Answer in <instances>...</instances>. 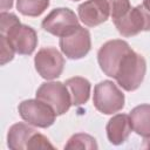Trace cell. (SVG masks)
Segmentation results:
<instances>
[{
    "label": "cell",
    "mask_w": 150,
    "mask_h": 150,
    "mask_svg": "<svg viewBox=\"0 0 150 150\" xmlns=\"http://www.w3.org/2000/svg\"><path fill=\"white\" fill-rule=\"evenodd\" d=\"M146 71V61L145 59L132 50L131 48L123 55L116 74L115 80L117 84L127 91L136 90L144 80Z\"/></svg>",
    "instance_id": "6da1fadb"
},
{
    "label": "cell",
    "mask_w": 150,
    "mask_h": 150,
    "mask_svg": "<svg viewBox=\"0 0 150 150\" xmlns=\"http://www.w3.org/2000/svg\"><path fill=\"white\" fill-rule=\"evenodd\" d=\"M125 102L122 90L110 80L98 82L94 88L93 103L102 114L111 115L123 109Z\"/></svg>",
    "instance_id": "7a4b0ae2"
},
{
    "label": "cell",
    "mask_w": 150,
    "mask_h": 150,
    "mask_svg": "<svg viewBox=\"0 0 150 150\" xmlns=\"http://www.w3.org/2000/svg\"><path fill=\"white\" fill-rule=\"evenodd\" d=\"M18 110L25 122L38 128H48L53 125L57 116L50 105L39 98L22 101L19 104Z\"/></svg>",
    "instance_id": "3957f363"
},
{
    "label": "cell",
    "mask_w": 150,
    "mask_h": 150,
    "mask_svg": "<svg viewBox=\"0 0 150 150\" xmlns=\"http://www.w3.org/2000/svg\"><path fill=\"white\" fill-rule=\"evenodd\" d=\"M36 98L53 108L56 115L66 114L71 105V97L66 83L50 81L42 83L36 90Z\"/></svg>",
    "instance_id": "277c9868"
},
{
    "label": "cell",
    "mask_w": 150,
    "mask_h": 150,
    "mask_svg": "<svg viewBox=\"0 0 150 150\" xmlns=\"http://www.w3.org/2000/svg\"><path fill=\"white\" fill-rule=\"evenodd\" d=\"M0 35L5 36L15 53L20 55H30L38 46V34L34 28L21 22L15 23L8 29L0 30Z\"/></svg>",
    "instance_id": "5b68a950"
},
{
    "label": "cell",
    "mask_w": 150,
    "mask_h": 150,
    "mask_svg": "<svg viewBox=\"0 0 150 150\" xmlns=\"http://www.w3.org/2000/svg\"><path fill=\"white\" fill-rule=\"evenodd\" d=\"M131 47L127 41L120 39L109 40L103 43L97 52V61L101 70L107 76L114 79L123 55Z\"/></svg>",
    "instance_id": "8992f818"
},
{
    "label": "cell",
    "mask_w": 150,
    "mask_h": 150,
    "mask_svg": "<svg viewBox=\"0 0 150 150\" xmlns=\"http://www.w3.org/2000/svg\"><path fill=\"white\" fill-rule=\"evenodd\" d=\"M41 26L52 35L61 38L75 30L80 26V23L76 14L71 9L60 7L53 9L42 20Z\"/></svg>",
    "instance_id": "52a82bcc"
},
{
    "label": "cell",
    "mask_w": 150,
    "mask_h": 150,
    "mask_svg": "<svg viewBox=\"0 0 150 150\" xmlns=\"http://www.w3.org/2000/svg\"><path fill=\"white\" fill-rule=\"evenodd\" d=\"M61 52L70 60L84 57L91 48L90 33L87 28L79 26L71 33L61 36L59 41Z\"/></svg>",
    "instance_id": "ba28073f"
},
{
    "label": "cell",
    "mask_w": 150,
    "mask_h": 150,
    "mask_svg": "<svg viewBox=\"0 0 150 150\" xmlns=\"http://www.w3.org/2000/svg\"><path fill=\"white\" fill-rule=\"evenodd\" d=\"M34 64L38 74L42 79L54 80L62 74L64 59L56 48L43 47L36 53L34 57Z\"/></svg>",
    "instance_id": "9c48e42d"
},
{
    "label": "cell",
    "mask_w": 150,
    "mask_h": 150,
    "mask_svg": "<svg viewBox=\"0 0 150 150\" xmlns=\"http://www.w3.org/2000/svg\"><path fill=\"white\" fill-rule=\"evenodd\" d=\"M79 19L88 27L98 26L110 16V8L105 0H87L77 7Z\"/></svg>",
    "instance_id": "30bf717a"
},
{
    "label": "cell",
    "mask_w": 150,
    "mask_h": 150,
    "mask_svg": "<svg viewBox=\"0 0 150 150\" xmlns=\"http://www.w3.org/2000/svg\"><path fill=\"white\" fill-rule=\"evenodd\" d=\"M112 22L116 26L118 33L125 38L137 35L139 32L145 30L146 27V21L142 12L141 5L131 7L125 14L114 20Z\"/></svg>",
    "instance_id": "8fae6325"
},
{
    "label": "cell",
    "mask_w": 150,
    "mask_h": 150,
    "mask_svg": "<svg viewBox=\"0 0 150 150\" xmlns=\"http://www.w3.org/2000/svg\"><path fill=\"white\" fill-rule=\"evenodd\" d=\"M131 129H132V125H131L129 115L117 114L112 116L107 123V127H105L107 137L111 144L120 145L128 139L131 132Z\"/></svg>",
    "instance_id": "7c38bea8"
},
{
    "label": "cell",
    "mask_w": 150,
    "mask_h": 150,
    "mask_svg": "<svg viewBox=\"0 0 150 150\" xmlns=\"http://www.w3.org/2000/svg\"><path fill=\"white\" fill-rule=\"evenodd\" d=\"M36 130L26 123L19 122L13 124L7 134V145L13 150H28L29 142Z\"/></svg>",
    "instance_id": "4fadbf2b"
},
{
    "label": "cell",
    "mask_w": 150,
    "mask_h": 150,
    "mask_svg": "<svg viewBox=\"0 0 150 150\" xmlns=\"http://www.w3.org/2000/svg\"><path fill=\"white\" fill-rule=\"evenodd\" d=\"M66 86L69 90L73 105H82L88 102L90 97V82L81 76H74L66 80Z\"/></svg>",
    "instance_id": "5bb4252c"
},
{
    "label": "cell",
    "mask_w": 150,
    "mask_h": 150,
    "mask_svg": "<svg viewBox=\"0 0 150 150\" xmlns=\"http://www.w3.org/2000/svg\"><path fill=\"white\" fill-rule=\"evenodd\" d=\"M134 131L139 136L150 135V104H139L129 114Z\"/></svg>",
    "instance_id": "9a60e30c"
},
{
    "label": "cell",
    "mask_w": 150,
    "mask_h": 150,
    "mask_svg": "<svg viewBox=\"0 0 150 150\" xmlns=\"http://www.w3.org/2000/svg\"><path fill=\"white\" fill-rule=\"evenodd\" d=\"M49 6V0H16L18 11L26 16H39Z\"/></svg>",
    "instance_id": "2e32d148"
},
{
    "label": "cell",
    "mask_w": 150,
    "mask_h": 150,
    "mask_svg": "<svg viewBox=\"0 0 150 150\" xmlns=\"http://www.w3.org/2000/svg\"><path fill=\"white\" fill-rule=\"evenodd\" d=\"M98 148L96 139L88 135V134H83V132H79L73 135L67 144L64 145V149H87V150H96Z\"/></svg>",
    "instance_id": "e0dca14e"
},
{
    "label": "cell",
    "mask_w": 150,
    "mask_h": 150,
    "mask_svg": "<svg viewBox=\"0 0 150 150\" xmlns=\"http://www.w3.org/2000/svg\"><path fill=\"white\" fill-rule=\"evenodd\" d=\"M105 1L110 8V16L112 21L125 14L131 8L129 0H105Z\"/></svg>",
    "instance_id": "ac0fdd59"
},
{
    "label": "cell",
    "mask_w": 150,
    "mask_h": 150,
    "mask_svg": "<svg viewBox=\"0 0 150 150\" xmlns=\"http://www.w3.org/2000/svg\"><path fill=\"white\" fill-rule=\"evenodd\" d=\"M0 47H1V64H6L7 62L12 61L15 54V50L13 49V47L11 46V43L8 42V40L0 35Z\"/></svg>",
    "instance_id": "d6986e66"
},
{
    "label": "cell",
    "mask_w": 150,
    "mask_h": 150,
    "mask_svg": "<svg viewBox=\"0 0 150 150\" xmlns=\"http://www.w3.org/2000/svg\"><path fill=\"white\" fill-rule=\"evenodd\" d=\"M141 8H142V12H143L145 21H146L145 30H150V0H143Z\"/></svg>",
    "instance_id": "ffe728a7"
},
{
    "label": "cell",
    "mask_w": 150,
    "mask_h": 150,
    "mask_svg": "<svg viewBox=\"0 0 150 150\" xmlns=\"http://www.w3.org/2000/svg\"><path fill=\"white\" fill-rule=\"evenodd\" d=\"M13 6V0H1V11L5 12L6 9H11Z\"/></svg>",
    "instance_id": "44dd1931"
},
{
    "label": "cell",
    "mask_w": 150,
    "mask_h": 150,
    "mask_svg": "<svg viewBox=\"0 0 150 150\" xmlns=\"http://www.w3.org/2000/svg\"><path fill=\"white\" fill-rule=\"evenodd\" d=\"M143 146L146 149H150V135L144 137V145Z\"/></svg>",
    "instance_id": "7402d4cb"
},
{
    "label": "cell",
    "mask_w": 150,
    "mask_h": 150,
    "mask_svg": "<svg viewBox=\"0 0 150 150\" xmlns=\"http://www.w3.org/2000/svg\"><path fill=\"white\" fill-rule=\"evenodd\" d=\"M71 1H79V0H71Z\"/></svg>",
    "instance_id": "603a6c76"
}]
</instances>
